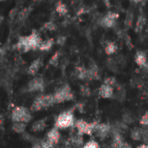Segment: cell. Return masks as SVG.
Here are the masks:
<instances>
[{
	"mask_svg": "<svg viewBox=\"0 0 148 148\" xmlns=\"http://www.w3.org/2000/svg\"><path fill=\"white\" fill-rule=\"evenodd\" d=\"M59 58H60V52L57 51L49 59V64L52 66H57L58 62H59Z\"/></svg>",
	"mask_w": 148,
	"mask_h": 148,
	"instance_id": "f1b7e54d",
	"label": "cell"
},
{
	"mask_svg": "<svg viewBox=\"0 0 148 148\" xmlns=\"http://www.w3.org/2000/svg\"><path fill=\"white\" fill-rule=\"evenodd\" d=\"M30 11H31V8H24V9H23L22 10H20L19 12H18V15H17V17H16V19H17V21L18 22H24L27 18H28V16H29V13H30Z\"/></svg>",
	"mask_w": 148,
	"mask_h": 148,
	"instance_id": "44dd1931",
	"label": "cell"
},
{
	"mask_svg": "<svg viewBox=\"0 0 148 148\" xmlns=\"http://www.w3.org/2000/svg\"><path fill=\"white\" fill-rule=\"evenodd\" d=\"M54 103H56L54 95H40L35 100L31 108L33 111H39L53 105Z\"/></svg>",
	"mask_w": 148,
	"mask_h": 148,
	"instance_id": "7a4b0ae2",
	"label": "cell"
},
{
	"mask_svg": "<svg viewBox=\"0 0 148 148\" xmlns=\"http://www.w3.org/2000/svg\"><path fill=\"white\" fill-rule=\"evenodd\" d=\"M99 94L102 98H111L114 94L113 87L107 84H103L99 89Z\"/></svg>",
	"mask_w": 148,
	"mask_h": 148,
	"instance_id": "9a60e30c",
	"label": "cell"
},
{
	"mask_svg": "<svg viewBox=\"0 0 148 148\" xmlns=\"http://www.w3.org/2000/svg\"><path fill=\"white\" fill-rule=\"evenodd\" d=\"M44 82L40 77H36L32 79L29 85H28V90L29 92H36V91H42L44 89Z\"/></svg>",
	"mask_w": 148,
	"mask_h": 148,
	"instance_id": "ba28073f",
	"label": "cell"
},
{
	"mask_svg": "<svg viewBox=\"0 0 148 148\" xmlns=\"http://www.w3.org/2000/svg\"><path fill=\"white\" fill-rule=\"evenodd\" d=\"M140 123L142 126L147 127H148V114H144V115L141 117V119H140Z\"/></svg>",
	"mask_w": 148,
	"mask_h": 148,
	"instance_id": "1f68e13d",
	"label": "cell"
},
{
	"mask_svg": "<svg viewBox=\"0 0 148 148\" xmlns=\"http://www.w3.org/2000/svg\"><path fill=\"white\" fill-rule=\"evenodd\" d=\"M74 123H75V119L72 112L67 111L61 114L57 117L56 121V127L58 128H67L73 126Z\"/></svg>",
	"mask_w": 148,
	"mask_h": 148,
	"instance_id": "3957f363",
	"label": "cell"
},
{
	"mask_svg": "<svg viewBox=\"0 0 148 148\" xmlns=\"http://www.w3.org/2000/svg\"><path fill=\"white\" fill-rule=\"evenodd\" d=\"M100 78V71L99 68L95 63L90 65L89 69H88V80H98Z\"/></svg>",
	"mask_w": 148,
	"mask_h": 148,
	"instance_id": "7c38bea8",
	"label": "cell"
},
{
	"mask_svg": "<svg viewBox=\"0 0 148 148\" xmlns=\"http://www.w3.org/2000/svg\"><path fill=\"white\" fill-rule=\"evenodd\" d=\"M111 127L108 124H98L95 127V131L96 132L97 135L101 139L108 137V135L111 132Z\"/></svg>",
	"mask_w": 148,
	"mask_h": 148,
	"instance_id": "9c48e42d",
	"label": "cell"
},
{
	"mask_svg": "<svg viewBox=\"0 0 148 148\" xmlns=\"http://www.w3.org/2000/svg\"><path fill=\"white\" fill-rule=\"evenodd\" d=\"M66 148H71V147H66Z\"/></svg>",
	"mask_w": 148,
	"mask_h": 148,
	"instance_id": "f6af8a7d",
	"label": "cell"
},
{
	"mask_svg": "<svg viewBox=\"0 0 148 148\" xmlns=\"http://www.w3.org/2000/svg\"><path fill=\"white\" fill-rule=\"evenodd\" d=\"M104 84H107V85H109V86L113 87V86L116 85V80H115L114 77H108V78H107L105 80Z\"/></svg>",
	"mask_w": 148,
	"mask_h": 148,
	"instance_id": "4dcf8cb0",
	"label": "cell"
},
{
	"mask_svg": "<svg viewBox=\"0 0 148 148\" xmlns=\"http://www.w3.org/2000/svg\"><path fill=\"white\" fill-rule=\"evenodd\" d=\"M12 129L17 134H22L25 130V123H23V122H14V125L12 126Z\"/></svg>",
	"mask_w": 148,
	"mask_h": 148,
	"instance_id": "d4e9b609",
	"label": "cell"
},
{
	"mask_svg": "<svg viewBox=\"0 0 148 148\" xmlns=\"http://www.w3.org/2000/svg\"><path fill=\"white\" fill-rule=\"evenodd\" d=\"M82 95H90V90L88 87H82Z\"/></svg>",
	"mask_w": 148,
	"mask_h": 148,
	"instance_id": "d590c367",
	"label": "cell"
},
{
	"mask_svg": "<svg viewBox=\"0 0 148 148\" xmlns=\"http://www.w3.org/2000/svg\"><path fill=\"white\" fill-rule=\"evenodd\" d=\"M75 75L80 80H88V69L84 67H77L75 69Z\"/></svg>",
	"mask_w": 148,
	"mask_h": 148,
	"instance_id": "7402d4cb",
	"label": "cell"
},
{
	"mask_svg": "<svg viewBox=\"0 0 148 148\" xmlns=\"http://www.w3.org/2000/svg\"><path fill=\"white\" fill-rule=\"evenodd\" d=\"M135 62L141 68L144 69H148V62H147V57L145 52L143 51H137L135 54Z\"/></svg>",
	"mask_w": 148,
	"mask_h": 148,
	"instance_id": "30bf717a",
	"label": "cell"
},
{
	"mask_svg": "<svg viewBox=\"0 0 148 148\" xmlns=\"http://www.w3.org/2000/svg\"><path fill=\"white\" fill-rule=\"evenodd\" d=\"M45 127H46L45 121L44 120H39L32 125L31 130L33 132H40V131H42L45 128Z\"/></svg>",
	"mask_w": 148,
	"mask_h": 148,
	"instance_id": "603a6c76",
	"label": "cell"
},
{
	"mask_svg": "<svg viewBox=\"0 0 148 148\" xmlns=\"http://www.w3.org/2000/svg\"><path fill=\"white\" fill-rule=\"evenodd\" d=\"M53 95L55 97L56 103H61L66 101H70L74 98V95L68 85H65L59 88Z\"/></svg>",
	"mask_w": 148,
	"mask_h": 148,
	"instance_id": "277c9868",
	"label": "cell"
},
{
	"mask_svg": "<svg viewBox=\"0 0 148 148\" xmlns=\"http://www.w3.org/2000/svg\"><path fill=\"white\" fill-rule=\"evenodd\" d=\"M138 148H148V146H147V145H141Z\"/></svg>",
	"mask_w": 148,
	"mask_h": 148,
	"instance_id": "60d3db41",
	"label": "cell"
},
{
	"mask_svg": "<svg viewBox=\"0 0 148 148\" xmlns=\"http://www.w3.org/2000/svg\"><path fill=\"white\" fill-rule=\"evenodd\" d=\"M42 65V60L41 58H37L35 61H33L31 62V64L29 65V69H28V74L34 75L37 73V71L40 69V68Z\"/></svg>",
	"mask_w": 148,
	"mask_h": 148,
	"instance_id": "5bb4252c",
	"label": "cell"
},
{
	"mask_svg": "<svg viewBox=\"0 0 148 148\" xmlns=\"http://www.w3.org/2000/svg\"><path fill=\"white\" fill-rule=\"evenodd\" d=\"M122 148H132V147H130V145H129V144H127V143H124V145H123Z\"/></svg>",
	"mask_w": 148,
	"mask_h": 148,
	"instance_id": "ab89813d",
	"label": "cell"
},
{
	"mask_svg": "<svg viewBox=\"0 0 148 148\" xmlns=\"http://www.w3.org/2000/svg\"><path fill=\"white\" fill-rule=\"evenodd\" d=\"M56 11L60 16H66V15L68 14L69 10H68L67 5H66L64 3H62V1L59 0V1L56 3Z\"/></svg>",
	"mask_w": 148,
	"mask_h": 148,
	"instance_id": "d6986e66",
	"label": "cell"
},
{
	"mask_svg": "<svg viewBox=\"0 0 148 148\" xmlns=\"http://www.w3.org/2000/svg\"><path fill=\"white\" fill-rule=\"evenodd\" d=\"M55 43V41L53 38H49V39H46L44 41L42 42L40 47H39V49L41 51H49L54 45Z\"/></svg>",
	"mask_w": 148,
	"mask_h": 148,
	"instance_id": "ffe728a7",
	"label": "cell"
},
{
	"mask_svg": "<svg viewBox=\"0 0 148 148\" xmlns=\"http://www.w3.org/2000/svg\"><path fill=\"white\" fill-rule=\"evenodd\" d=\"M82 148H99V144L95 140H91L86 143Z\"/></svg>",
	"mask_w": 148,
	"mask_h": 148,
	"instance_id": "f546056e",
	"label": "cell"
},
{
	"mask_svg": "<svg viewBox=\"0 0 148 148\" xmlns=\"http://www.w3.org/2000/svg\"><path fill=\"white\" fill-rule=\"evenodd\" d=\"M33 148H42V144L41 143H36L33 146Z\"/></svg>",
	"mask_w": 148,
	"mask_h": 148,
	"instance_id": "74e56055",
	"label": "cell"
},
{
	"mask_svg": "<svg viewBox=\"0 0 148 148\" xmlns=\"http://www.w3.org/2000/svg\"><path fill=\"white\" fill-rule=\"evenodd\" d=\"M66 40H67V37H66L65 36H59L57 37V39H56V42H57L59 45L62 46V45H64V43L66 42Z\"/></svg>",
	"mask_w": 148,
	"mask_h": 148,
	"instance_id": "d6a6232c",
	"label": "cell"
},
{
	"mask_svg": "<svg viewBox=\"0 0 148 148\" xmlns=\"http://www.w3.org/2000/svg\"><path fill=\"white\" fill-rule=\"evenodd\" d=\"M11 119L13 122L27 123L31 120V114L27 108L23 107H16L12 111Z\"/></svg>",
	"mask_w": 148,
	"mask_h": 148,
	"instance_id": "6da1fadb",
	"label": "cell"
},
{
	"mask_svg": "<svg viewBox=\"0 0 148 148\" xmlns=\"http://www.w3.org/2000/svg\"><path fill=\"white\" fill-rule=\"evenodd\" d=\"M18 12H19V11H17V10H16V9L12 10L10 12V18H11V19H13L16 15H18Z\"/></svg>",
	"mask_w": 148,
	"mask_h": 148,
	"instance_id": "8d00e7d4",
	"label": "cell"
},
{
	"mask_svg": "<svg viewBox=\"0 0 148 148\" xmlns=\"http://www.w3.org/2000/svg\"><path fill=\"white\" fill-rule=\"evenodd\" d=\"M133 23H134V13H133V11H128L127 13L124 24L127 29H130L133 27Z\"/></svg>",
	"mask_w": 148,
	"mask_h": 148,
	"instance_id": "cb8c5ba5",
	"label": "cell"
},
{
	"mask_svg": "<svg viewBox=\"0 0 148 148\" xmlns=\"http://www.w3.org/2000/svg\"><path fill=\"white\" fill-rule=\"evenodd\" d=\"M124 145L123 139L120 133L118 132H114V140L112 143V148H122Z\"/></svg>",
	"mask_w": 148,
	"mask_h": 148,
	"instance_id": "e0dca14e",
	"label": "cell"
},
{
	"mask_svg": "<svg viewBox=\"0 0 148 148\" xmlns=\"http://www.w3.org/2000/svg\"><path fill=\"white\" fill-rule=\"evenodd\" d=\"M42 29L45 30H49V31H54L57 29V25L56 24L55 22L53 21H49L47 23H45L42 26Z\"/></svg>",
	"mask_w": 148,
	"mask_h": 148,
	"instance_id": "484cf974",
	"label": "cell"
},
{
	"mask_svg": "<svg viewBox=\"0 0 148 148\" xmlns=\"http://www.w3.org/2000/svg\"><path fill=\"white\" fill-rule=\"evenodd\" d=\"M131 1H132V2H134V3H140L142 0H131Z\"/></svg>",
	"mask_w": 148,
	"mask_h": 148,
	"instance_id": "b9f144b4",
	"label": "cell"
},
{
	"mask_svg": "<svg viewBox=\"0 0 148 148\" xmlns=\"http://www.w3.org/2000/svg\"><path fill=\"white\" fill-rule=\"evenodd\" d=\"M76 128L78 130V133L80 134H88V135H91L93 131H95V127L96 126V124L92 123L89 124L82 120H80L76 122Z\"/></svg>",
	"mask_w": 148,
	"mask_h": 148,
	"instance_id": "8992f818",
	"label": "cell"
},
{
	"mask_svg": "<svg viewBox=\"0 0 148 148\" xmlns=\"http://www.w3.org/2000/svg\"><path fill=\"white\" fill-rule=\"evenodd\" d=\"M47 140H49L51 143L53 144H56L58 143L59 140H60V134L57 130V128H53L51 129L48 134H47Z\"/></svg>",
	"mask_w": 148,
	"mask_h": 148,
	"instance_id": "2e32d148",
	"label": "cell"
},
{
	"mask_svg": "<svg viewBox=\"0 0 148 148\" xmlns=\"http://www.w3.org/2000/svg\"><path fill=\"white\" fill-rule=\"evenodd\" d=\"M103 1H104L105 4H106L108 7H110V1H111V0H103Z\"/></svg>",
	"mask_w": 148,
	"mask_h": 148,
	"instance_id": "f35d334b",
	"label": "cell"
},
{
	"mask_svg": "<svg viewBox=\"0 0 148 148\" xmlns=\"http://www.w3.org/2000/svg\"><path fill=\"white\" fill-rule=\"evenodd\" d=\"M147 36H148V27L147 28Z\"/></svg>",
	"mask_w": 148,
	"mask_h": 148,
	"instance_id": "7bdbcfd3",
	"label": "cell"
},
{
	"mask_svg": "<svg viewBox=\"0 0 148 148\" xmlns=\"http://www.w3.org/2000/svg\"><path fill=\"white\" fill-rule=\"evenodd\" d=\"M131 137L133 140H140L142 139V134H141V129L140 128H134L133 129L132 133H131Z\"/></svg>",
	"mask_w": 148,
	"mask_h": 148,
	"instance_id": "4316f807",
	"label": "cell"
},
{
	"mask_svg": "<svg viewBox=\"0 0 148 148\" xmlns=\"http://www.w3.org/2000/svg\"><path fill=\"white\" fill-rule=\"evenodd\" d=\"M146 23H147V16H145V14L143 12H141L139 16H138V19L136 21V24H135V32L137 33H140L145 26H146Z\"/></svg>",
	"mask_w": 148,
	"mask_h": 148,
	"instance_id": "4fadbf2b",
	"label": "cell"
},
{
	"mask_svg": "<svg viewBox=\"0 0 148 148\" xmlns=\"http://www.w3.org/2000/svg\"><path fill=\"white\" fill-rule=\"evenodd\" d=\"M71 141L74 145H75L76 147H80L82 145L83 143V139L82 137V134H78L76 135H75L72 139H71Z\"/></svg>",
	"mask_w": 148,
	"mask_h": 148,
	"instance_id": "83f0119b",
	"label": "cell"
},
{
	"mask_svg": "<svg viewBox=\"0 0 148 148\" xmlns=\"http://www.w3.org/2000/svg\"><path fill=\"white\" fill-rule=\"evenodd\" d=\"M119 14L117 12L109 11L100 20V24L106 29H111L116 26L117 19L119 18Z\"/></svg>",
	"mask_w": 148,
	"mask_h": 148,
	"instance_id": "5b68a950",
	"label": "cell"
},
{
	"mask_svg": "<svg viewBox=\"0 0 148 148\" xmlns=\"http://www.w3.org/2000/svg\"><path fill=\"white\" fill-rule=\"evenodd\" d=\"M16 48L19 50V51H22V52H28L29 50H31L29 45V42L27 41V37L26 36H21L16 44Z\"/></svg>",
	"mask_w": 148,
	"mask_h": 148,
	"instance_id": "8fae6325",
	"label": "cell"
},
{
	"mask_svg": "<svg viewBox=\"0 0 148 148\" xmlns=\"http://www.w3.org/2000/svg\"><path fill=\"white\" fill-rule=\"evenodd\" d=\"M26 37H27V41H28L29 45L31 49H33V50L39 49V47H40L42 40L41 38L40 34L36 30H33L29 36H26Z\"/></svg>",
	"mask_w": 148,
	"mask_h": 148,
	"instance_id": "52a82bcc",
	"label": "cell"
},
{
	"mask_svg": "<svg viewBox=\"0 0 148 148\" xmlns=\"http://www.w3.org/2000/svg\"><path fill=\"white\" fill-rule=\"evenodd\" d=\"M124 122H126V123H131V122H133V118L131 117L130 114H127L124 115Z\"/></svg>",
	"mask_w": 148,
	"mask_h": 148,
	"instance_id": "e575fe53",
	"label": "cell"
},
{
	"mask_svg": "<svg viewBox=\"0 0 148 148\" xmlns=\"http://www.w3.org/2000/svg\"><path fill=\"white\" fill-rule=\"evenodd\" d=\"M1 1H4V0H1Z\"/></svg>",
	"mask_w": 148,
	"mask_h": 148,
	"instance_id": "bcb514c9",
	"label": "cell"
},
{
	"mask_svg": "<svg viewBox=\"0 0 148 148\" xmlns=\"http://www.w3.org/2000/svg\"><path fill=\"white\" fill-rule=\"evenodd\" d=\"M36 1H37V2H42V1H43V0H36Z\"/></svg>",
	"mask_w": 148,
	"mask_h": 148,
	"instance_id": "ee69618b",
	"label": "cell"
},
{
	"mask_svg": "<svg viewBox=\"0 0 148 148\" xmlns=\"http://www.w3.org/2000/svg\"><path fill=\"white\" fill-rule=\"evenodd\" d=\"M141 134H142V139L145 141H148V129L147 128H142L141 129Z\"/></svg>",
	"mask_w": 148,
	"mask_h": 148,
	"instance_id": "836d02e7",
	"label": "cell"
},
{
	"mask_svg": "<svg viewBox=\"0 0 148 148\" xmlns=\"http://www.w3.org/2000/svg\"><path fill=\"white\" fill-rule=\"evenodd\" d=\"M117 49H118V46L114 42H111V41L107 42L105 45V52L107 55L108 56L114 55V53H116Z\"/></svg>",
	"mask_w": 148,
	"mask_h": 148,
	"instance_id": "ac0fdd59",
	"label": "cell"
}]
</instances>
